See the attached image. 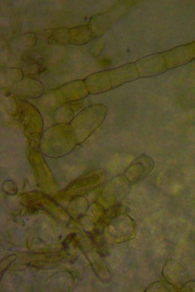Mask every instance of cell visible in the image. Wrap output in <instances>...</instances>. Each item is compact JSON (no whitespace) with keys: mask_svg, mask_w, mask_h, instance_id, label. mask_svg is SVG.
Wrapping results in <instances>:
<instances>
[{"mask_svg":"<svg viewBox=\"0 0 195 292\" xmlns=\"http://www.w3.org/2000/svg\"><path fill=\"white\" fill-rule=\"evenodd\" d=\"M182 269L175 260H168L164 267L163 275L168 282L176 289H181L186 283V275Z\"/></svg>","mask_w":195,"mask_h":292,"instance_id":"obj_2","label":"cell"},{"mask_svg":"<svg viewBox=\"0 0 195 292\" xmlns=\"http://www.w3.org/2000/svg\"><path fill=\"white\" fill-rule=\"evenodd\" d=\"M154 161L148 156L142 155L127 168L125 176L131 182H136L148 176L153 170Z\"/></svg>","mask_w":195,"mask_h":292,"instance_id":"obj_1","label":"cell"},{"mask_svg":"<svg viewBox=\"0 0 195 292\" xmlns=\"http://www.w3.org/2000/svg\"><path fill=\"white\" fill-rule=\"evenodd\" d=\"M177 289L168 281H158L150 285L146 292H174Z\"/></svg>","mask_w":195,"mask_h":292,"instance_id":"obj_3","label":"cell"}]
</instances>
